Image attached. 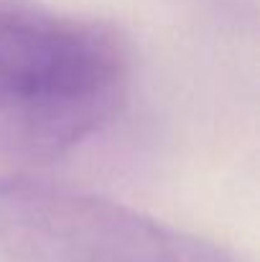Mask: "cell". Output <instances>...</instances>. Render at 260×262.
<instances>
[{"instance_id": "obj_2", "label": "cell", "mask_w": 260, "mask_h": 262, "mask_svg": "<svg viewBox=\"0 0 260 262\" xmlns=\"http://www.w3.org/2000/svg\"><path fill=\"white\" fill-rule=\"evenodd\" d=\"M5 262H243L204 237L36 176L0 178Z\"/></svg>"}, {"instance_id": "obj_1", "label": "cell", "mask_w": 260, "mask_h": 262, "mask_svg": "<svg viewBox=\"0 0 260 262\" xmlns=\"http://www.w3.org/2000/svg\"><path fill=\"white\" fill-rule=\"evenodd\" d=\"M128 84L130 56L112 28L0 0L3 158H62L120 112Z\"/></svg>"}]
</instances>
